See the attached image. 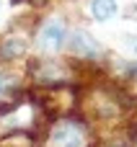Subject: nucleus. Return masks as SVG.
<instances>
[{
	"label": "nucleus",
	"mask_w": 137,
	"mask_h": 147,
	"mask_svg": "<svg viewBox=\"0 0 137 147\" xmlns=\"http://www.w3.org/2000/svg\"><path fill=\"white\" fill-rule=\"evenodd\" d=\"M70 49L78 57H98L101 54V44L88 34V31H75L70 39Z\"/></svg>",
	"instance_id": "obj_3"
},
{
	"label": "nucleus",
	"mask_w": 137,
	"mask_h": 147,
	"mask_svg": "<svg viewBox=\"0 0 137 147\" xmlns=\"http://www.w3.org/2000/svg\"><path fill=\"white\" fill-rule=\"evenodd\" d=\"M65 39H67L65 23L57 21V18H52V21H47V23L41 26L39 36H36V44H39V49H44V52H57V49L65 44Z\"/></svg>",
	"instance_id": "obj_1"
},
{
	"label": "nucleus",
	"mask_w": 137,
	"mask_h": 147,
	"mask_svg": "<svg viewBox=\"0 0 137 147\" xmlns=\"http://www.w3.org/2000/svg\"><path fill=\"white\" fill-rule=\"evenodd\" d=\"M23 52V41L21 39H8L5 47H3V57H13V54H21Z\"/></svg>",
	"instance_id": "obj_5"
},
{
	"label": "nucleus",
	"mask_w": 137,
	"mask_h": 147,
	"mask_svg": "<svg viewBox=\"0 0 137 147\" xmlns=\"http://www.w3.org/2000/svg\"><path fill=\"white\" fill-rule=\"evenodd\" d=\"M52 142H54V147H83V129L78 124L65 121V124L54 127Z\"/></svg>",
	"instance_id": "obj_2"
},
{
	"label": "nucleus",
	"mask_w": 137,
	"mask_h": 147,
	"mask_svg": "<svg viewBox=\"0 0 137 147\" xmlns=\"http://www.w3.org/2000/svg\"><path fill=\"white\" fill-rule=\"evenodd\" d=\"M135 49H137V44H135Z\"/></svg>",
	"instance_id": "obj_7"
},
{
	"label": "nucleus",
	"mask_w": 137,
	"mask_h": 147,
	"mask_svg": "<svg viewBox=\"0 0 137 147\" xmlns=\"http://www.w3.org/2000/svg\"><path fill=\"white\" fill-rule=\"evenodd\" d=\"M0 90H3V80H0Z\"/></svg>",
	"instance_id": "obj_6"
},
{
	"label": "nucleus",
	"mask_w": 137,
	"mask_h": 147,
	"mask_svg": "<svg viewBox=\"0 0 137 147\" xmlns=\"http://www.w3.org/2000/svg\"><path fill=\"white\" fill-rule=\"evenodd\" d=\"M91 13L96 21H109L117 13V3L114 0H91Z\"/></svg>",
	"instance_id": "obj_4"
}]
</instances>
